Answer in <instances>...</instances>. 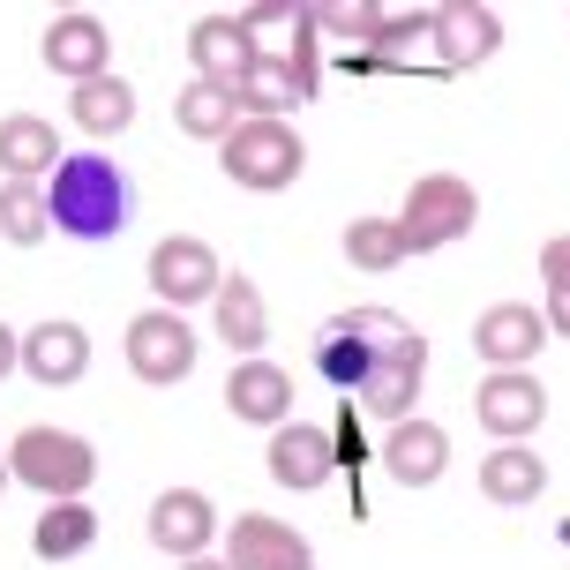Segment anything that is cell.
I'll return each mask as SVG.
<instances>
[{"mask_svg":"<svg viewBox=\"0 0 570 570\" xmlns=\"http://www.w3.org/2000/svg\"><path fill=\"white\" fill-rule=\"evenodd\" d=\"M548 488V465L533 451H525V443H495V451L481 458V495L488 503H533V495H541Z\"/></svg>","mask_w":570,"mask_h":570,"instance_id":"44dd1931","label":"cell"},{"mask_svg":"<svg viewBox=\"0 0 570 570\" xmlns=\"http://www.w3.org/2000/svg\"><path fill=\"white\" fill-rule=\"evenodd\" d=\"M368 16H375V8H308L315 30H331V38H361V46H368Z\"/></svg>","mask_w":570,"mask_h":570,"instance_id":"f546056e","label":"cell"},{"mask_svg":"<svg viewBox=\"0 0 570 570\" xmlns=\"http://www.w3.org/2000/svg\"><path fill=\"white\" fill-rule=\"evenodd\" d=\"M53 166H60L53 120H38V114L0 120V173H8V180H53Z\"/></svg>","mask_w":570,"mask_h":570,"instance_id":"d6986e66","label":"cell"},{"mask_svg":"<svg viewBox=\"0 0 570 570\" xmlns=\"http://www.w3.org/2000/svg\"><path fill=\"white\" fill-rule=\"evenodd\" d=\"M240 30H248V46H256V68H278V60H293L301 46H315L308 8H240Z\"/></svg>","mask_w":570,"mask_h":570,"instance_id":"7402d4cb","label":"cell"},{"mask_svg":"<svg viewBox=\"0 0 570 570\" xmlns=\"http://www.w3.org/2000/svg\"><path fill=\"white\" fill-rule=\"evenodd\" d=\"M443 465H451V435L435 421H399L383 435V473L399 488H435L443 481Z\"/></svg>","mask_w":570,"mask_h":570,"instance_id":"2e32d148","label":"cell"},{"mask_svg":"<svg viewBox=\"0 0 570 570\" xmlns=\"http://www.w3.org/2000/svg\"><path fill=\"white\" fill-rule=\"evenodd\" d=\"M315 90H301L285 68H256L248 83H240V120H285L293 106H308Z\"/></svg>","mask_w":570,"mask_h":570,"instance_id":"83f0119b","label":"cell"},{"mask_svg":"<svg viewBox=\"0 0 570 570\" xmlns=\"http://www.w3.org/2000/svg\"><path fill=\"white\" fill-rule=\"evenodd\" d=\"M150 285H158V301H166V308H196V301H218L226 271H218V256H210L203 240L173 233V240L150 248Z\"/></svg>","mask_w":570,"mask_h":570,"instance_id":"52a82bcc","label":"cell"},{"mask_svg":"<svg viewBox=\"0 0 570 570\" xmlns=\"http://www.w3.org/2000/svg\"><path fill=\"white\" fill-rule=\"evenodd\" d=\"M68 114H76V128H83V136H120V128H128V120H136V90L120 83V76H98V83H76V106H68Z\"/></svg>","mask_w":570,"mask_h":570,"instance_id":"484cf974","label":"cell"},{"mask_svg":"<svg viewBox=\"0 0 570 570\" xmlns=\"http://www.w3.org/2000/svg\"><path fill=\"white\" fill-rule=\"evenodd\" d=\"M315 368H323V383L331 391H361V375H368V338L353 331V315H338V323H323V338H315Z\"/></svg>","mask_w":570,"mask_h":570,"instance_id":"d4e9b609","label":"cell"},{"mask_svg":"<svg viewBox=\"0 0 570 570\" xmlns=\"http://www.w3.org/2000/svg\"><path fill=\"white\" fill-rule=\"evenodd\" d=\"M218 533V511H210V495L203 488H166L158 503H150V548H166V556H203Z\"/></svg>","mask_w":570,"mask_h":570,"instance_id":"9a60e30c","label":"cell"},{"mask_svg":"<svg viewBox=\"0 0 570 570\" xmlns=\"http://www.w3.org/2000/svg\"><path fill=\"white\" fill-rule=\"evenodd\" d=\"M345 256L361 263V271H399L405 263L399 218H353V226H345Z\"/></svg>","mask_w":570,"mask_h":570,"instance_id":"f1b7e54d","label":"cell"},{"mask_svg":"<svg viewBox=\"0 0 570 570\" xmlns=\"http://www.w3.org/2000/svg\"><path fill=\"white\" fill-rule=\"evenodd\" d=\"M218 166H226V180H240V188L271 196V188H293V180H301L308 142L293 136L285 120H240V128L218 142Z\"/></svg>","mask_w":570,"mask_h":570,"instance_id":"5b68a950","label":"cell"},{"mask_svg":"<svg viewBox=\"0 0 570 570\" xmlns=\"http://www.w3.org/2000/svg\"><path fill=\"white\" fill-rule=\"evenodd\" d=\"M428 38H435V68H481L503 46V23L488 16L481 0H451V8H435Z\"/></svg>","mask_w":570,"mask_h":570,"instance_id":"7c38bea8","label":"cell"},{"mask_svg":"<svg viewBox=\"0 0 570 570\" xmlns=\"http://www.w3.org/2000/svg\"><path fill=\"white\" fill-rule=\"evenodd\" d=\"M8 473L23 488H38L46 503H76L98 481V451H90L83 435H68V428H23L8 443Z\"/></svg>","mask_w":570,"mask_h":570,"instance_id":"3957f363","label":"cell"},{"mask_svg":"<svg viewBox=\"0 0 570 570\" xmlns=\"http://www.w3.org/2000/svg\"><path fill=\"white\" fill-rule=\"evenodd\" d=\"M473 218H481L473 180H458V173H428V180H413V196H405V210H399V240H405V256H428V248L465 240Z\"/></svg>","mask_w":570,"mask_h":570,"instance_id":"277c9868","label":"cell"},{"mask_svg":"<svg viewBox=\"0 0 570 570\" xmlns=\"http://www.w3.org/2000/svg\"><path fill=\"white\" fill-rule=\"evenodd\" d=\"M23 368L30 383H83L90 368V338H83V323H38V331H23Z\"/></svg>","mask_w":570,"mask_h":570,"instance_id":"ac0fdd59","label":"cell"},{"mask_svg":"<svg viewBox=\"0 0 570 570\" xmlns=\"http://www.w3.org/2000/svg\"><path fill=\"white\" fill-rule=\"evenodd\" d=\"M8 368H23V338H16V331L0 323V375H8Z\"/></svg>","mask_w":570,"mask_h":570,"instance_id":"d6a6232c","label":"cell"},{"mask_svg":"<svg viewBox=\"0 0 570 570\" xmlns=\"http://www.w3.org/2000/svg\"><path fill=\"white\" fill-rule=\"evenodd\" d=\"M210 315H218V338H226L233 353H248V361H256V345L271 338V315H263V293L240 278V271H226V285H218Z\"/></svg>","mask_w":570,"mask_h":570,"instance_id":"ffe728a7","label":"cell"},{"mask_svg":"<svg viewBox=\"0 0 570 570\" xmlns=\"http://www.w3.org/2000/svg\"><path fill=\"white\" fill-rule=\"evenodd\" d=\"M548 331H556V338H570V285H548Z\"/></svg>","mask_w":570,"mask_h":570,"instance_id":"1f68e13d","label":"cell"},{"mask_svg":"<svg viewBox=\"0 0 570 570\" xmlns=\"http://www.w3.org/2000/svg\"><path fill=\"white\" fill-rule=\"evenodd\" d=\"M263 465H271V481H278V488L308 495V488H323L331 473H338V443H331L323 428H308V421H285V428H271Z\"/></svg>","mask_w":570,"mask_h":570,"instance_id":"30bf717a","label":"cell"},{"mask_svg":"<svg viewBox=\"0 0 570 570\" xmlns=\"http://www.w3.org/2000/svg\"><path fill=\"white\" fill-rule=\"evenodd\" d=\"M353 331L368 338V375H361L353 405L391 428L413 421V399H421V375H428V338L391 308H353Z\"/></svg>","mask_w":570,"mask_h":570,"instance_id":"6da1fadb","label":"cell"},{"mask_svg":"<svg viewBox=\"0 0 570 570\" xmlns=\"http://www.w3.org/2000/svg\"><path fill=\"white\" fill-rule=\"evenodd\" d=\"M173 120H180V136H196V142H226L233 128H240V90L188 83L173 98Z\"/></svg>","mask_w":570,"mask_h":570,"instance_id":"603a6c76","label":"cell"},{"mask_svg":"<svg viewBox=\"0 0 570 570\" xmlns=\"http://www.w3.org/2000/svg\"><path fill=\"white\" fill-rule=\"evenodd\" d=\"M188 53H196V83L240 90L248 76H256V46H248L240 16H203V23L188 30Z\"/></svg>","mask_w":570,"mask_h":570,"instance_id":"4fadbf2b","label":"cell"},{"mask_svg":"<svg viewBox=\"0 0 570 570\" xmlns=\"http://www.w3.org/2000/svg\"><path fill=\"white\" fill-rule=\"evenodd\" d=\"M8 481H16V473H8V451H0V488H8Z\"/></svg>","mask_w":570,"mask_h":570,"instance_id":"e575fe53","label":"cell"},{"mask_svg":"<svg viewBox=\"0 0 570 570\" xmlns=\"http://www.w3.org/2000/svg\"><path fill=\"white\" fill-rule=\"evenodd\" d=\"M38 53H46V68L68 76V83H98V76H114V68H106V60H114V38H106L98 16H53L46 38H38Z\"/></svg>","mask_w":570,"mask_h":570,"instance_id":"8fae6325","label":"cell"},{"mask_svg":"<svg viewBox=\"0 0 570 570\" xmlns=\"http://www.w3.org/2000/svg\"><path fill=\"white\" fill-rule=\"evenodd\" d=\"M473 345H481L488 368H525V361L548 345V315L525 308V301H495V308L473 323Z\"/></svg>","mask_w":570,"mask_h":570,"instance_id":"5bb4252c","label":"cell"},{"mask_svg":"<svg viewBox=\"0 0 570 570\" xmlns=\"http://www.w3.org/2000/svg\"><path fill=\"white\" fill-rule=\"evenodd\" d=\"M128 368L142 375V383H188L196 375V331L180 323L173 308H150V315H136L128 323Z\"/></svg>","mask_w":570,"mask_h":570,"instance_id":"8992f818","label":"cell"},{"mask_svg":"<svg viewBox=\"0 0 570 570\" xmlns=\"http://www.w3.org/2000/svg\"><path fill=\"white\" fill-rule=\"evenodd\" d=\"M473 413H481V428L488 435H503V443H525L533 428H541V413H548V391L533 383L525 368H495L473 391Z\"/></svg>","mask_w":570,"mask_h":570,"instance_id":"9c48e42d","label":"cell"},{"mask_svg":"<svg viewBox=\"0 0 570 570\" xmlns=\"http://www.w3.org/2000/svg\"><path fill=\"white\" fill-rule=\"evenodd\" d=\"M541 278H548V285H570V233L541 248Z\"/></svg>","mask_w":570,"mask_h":570,"instance_id":"4dcf8cb0","label":"cell"},{"mask_svg":"<svg viewBox=\"0 0 570 570\" xmlns=\"http://www.w3.org/2000/svg\"><path fill=\"white\" fill-rule=\"evenodd\" d=\"M46 226H53L46 188H38V180H8V188H0V233H8L16 248H38V240H46Z\"/></svg>","mask_w":570,"mask_h":570,"instance_id":"4316f807","label":"cell"},{"mask_svg":"<svg viewBox=\"0 0 570 570\" xmlns=\"http://www.w3.org/2000/svg\"><path fill=\"white\" fill-rule=\"evenodd\" d=\"M226 563L233 570H315V548L285 525V518H263V511H240L226 533Z\"/></svg>","mask_w":570,"mask_h":570,"instance_id":"ba28073f","label":"cell"},{"mask_svg":"<svg viewBox=\"0 0 570 570\" xmlns=\"http://www.w3.org/2000/svg\"><path fill=\"white\" fill-rule=\"evenodd\" d=\"M226 405H233V421H248V428H285L293 421V375L278 361H240L226 383Z\"/></svg>","mask_w":570,"mask_h":570,"instance_id":"e0dca14e","label":"cell"},{"mask_svg":"<svg viewBox=\"0 0 570 570\" xmlns=\"http://www.w3.org/2000/svg\"><path fill=\"white\" fill-rule=\"evenodd\" d=\"M98 541V511H90L83 495L76 503H46V518L30 525V548L46 556V563H68V556H83Z\"/></svg>","mask_w":570,"mask_h":570,"instance_id":"cb8c5ba5","label":"cell"},{"mask_svg":"<svg viewBox=\"0 0 570 570\" xmlns=\"http://www.w3.org/2000/svg\"><path fill=\"white\" fill-rule=\"evenodd\" d=\"M46 210H53L60 233H76V240H114L128 226V173L114 158H60L53 180H46Z\"/></svg>","mask_w":570,"mask_h":570,"instance_id":"7a4b0ae2","label":"cell"},{"mask_svg":"<svg viewBox=\"0 0 570 570\" xmlns=\"http://www.w3.org/2000/svg\"><path fill=\"white\" fill-rule=\"evenodd\" d=\"M180 570H233V563H210V556H188V563Z\"/></svg>","mask_w":570,"mask_h":570,"instance_id":"836d02e7","label":"cell"}]
</instances>
